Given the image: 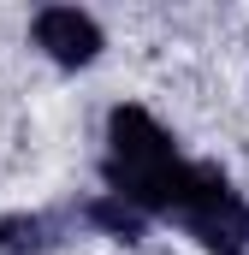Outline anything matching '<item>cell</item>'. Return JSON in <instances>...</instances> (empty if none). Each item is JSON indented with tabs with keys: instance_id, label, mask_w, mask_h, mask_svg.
Masks as SVG:
<instances>
[{
	"instance_id": "7a4b0ae2",
	"label": "cell",
	"mask_w": 249,
	"mask_h": 255,
	"mask_svg": "<svg viewBox=\"0 0 249 255\" xmlns=\"http://www.w3.org/2000/svg\"><path fill=\"white\" fill-rule=\"evenodd\" d=\"M190 226V238L202 244L208 255H244L249 250V208L244 196L226 184V172L220 166H196V178H190V202L178 208Z\"/></svg>"
},
{
	"instance_id": "3957f363",
	"label": "cell",
	"mask_w": 249,
	"mask_h": 255,
	"mask_svg": "<svg viewBox=\"0 0 249 255\" xmlns=\"http://www.w3.org/2000/svg\"><path fill=\"white\" fill-rule=\"evenodd\" d=\"M36 48H48V60L60 65H89L101 54V24L77 6H48L36 12Z\"/></svg>"
},
{
	"instance_id": "277c9868",
	"label": "cell",
	"mask_w": 249,
	"mask_h": 255,
	"mask_svg": "<svg viewBox=\"0 0 249 255\" xmlns=\"http://www.w3.org/2000/svg\"><path fill=\"white\" fill-rule=\"evenodd\" d=\"M54 226L42 220V214H6L0 220V255H48V238Z\"/></svg>"
},
{
	"instance_id": "6da1fadb",
	"label": "cell",
	"mask_w": 249,
	"mask_h": 255,
	"mask_svg": "<svg viewBox=\"0 0 249 255\" xmlns=\"http://www.w3.org/2000/svg\"><path fill=\"white\" fill-rule=\"evenodd\" d=\"M190 178H196V166L178 160L172 136L142 107H113V119H107V184H113V196L136 202L142 214H154V208L172 214L190 202Z\"/></svg>"
},
{
	"instance_id": "5b68a950",
	"label": "cell",
	"mask_w": 249,
	"mask_h": 255,
	"mask_svg": "<svg viewBox=\"0 0 249 255\" xmlns=\"http://www.w3.org/2000/svg\"><path fill=\"white\" fill-rule=\"evenodd\" d=\"M89 220H95L101 232H113L119 244H136V238H142V226H148V220H142V208H136V202H124V196H95V202H89Z\"/></svg>"
}]
</instances>
